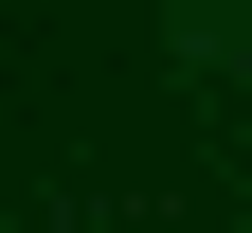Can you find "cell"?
<instances>
[{
    "mask_svg": "<svg viewBox=\"0 0 252 233\" xmlns=\"http://www.w3.org/2000/svg\"><path fill=\"white\" fill-rule=\"evenodd\" d=\"M162 54L180 72H252V0H162Z\"/></svg>",
    "mask_w": 252,
    "mask_h": 233,
    "instance_id": "cell-1",
    "label": "cell"
}]
</instances>
